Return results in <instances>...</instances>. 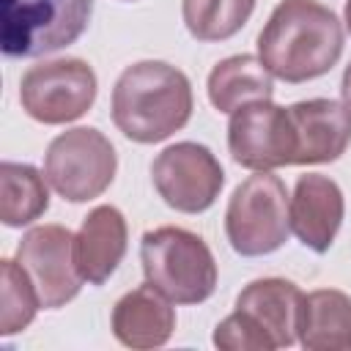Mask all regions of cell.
<instances>
[{"instance_id": "cell-2", "label": "cell", "mask_w": 351, "mask_h": 351, "mask_svg": "<svg viewBox=\"0 0 351 351\" xmlns=\"http://www.w3.org/2000/svg\"><path fill=\"white\" fill-rule=\"evenodd\" d=\"M195 99L189 77L165 60H140L112 88V123L134 143H162L184 129Z\"/></svg>"}, {"instance_id": "cell-7", "label": "cell", "mask_w": 351, "mask_h": 351, "mask_svg": "<svg viewBox=\"0 0 351 351\" xmlns=\"http://www.w3.org/2000/svg\"><path fill=\"white\" fill-rule=\"evenodd\" d=\"M22 110L47 126L82 118L96 101V74L82 58H58L30 66L19 82Z\"/></svg>"}, {"instance_id": "cell-16", "label": "cell", "mask_w": 351, "mask_h": 351, "mask_svg": "<svg viewBox=\"0 0 351 351\" xmlns=\"http://www.w3.org/2000/svg\"><path fill=\"white\" fill-rule=\"evenodd\" d=\"M299 343L307 351L351 348V296L335 288L304 293L299 318Z\"/></svg>"}, {"instance_id": "cell-10", "label": "cell", "mask_w": 351, "mask_h": 351, "mask_svg": "<svg viewBox=\"0 0 351 351\" xmlns=\"http://www.w3.org/2000/svg\"><path fill=\"white\" fill-rule=\"evenodd\" d=\"M16 261L30 274L44 310L63 307L85 282L74 261V233L63 225H38L27 230L16 244Z\"/></svg>"}, {"instance_id": "cell-13", "label": "cell", "mask_w": 351, "mask_h": 351, "mask_svg": "<svg viewBox=\"0 0 351 351\" xmlns=\"http://www.w3.org/2000/svg\"><path fill=\"white\" fill-rule=\"evenodd\" d=\"M302 302L304 293L291 280L261 277L236 296V310L244 313L274 343V348H288L299 340Z\"/></svg>"}, {"instance_id": "cell-20", "label": "cell", "mask_w": 351, "mask_h": 351, "mask_svg": "<svg viewBox=\"0 0 351 351\" xmlns=\"http://www.w3.org/2000/svg\"><path fill=\"white\" fill-rule=\"evenodd\" d=\"M41 299L19 261H3V291H0V335L22 332L38 313Z\"/></svg>"}, {"instance_id": "cell-5", "label": "cell", "mask_w": 351, "mask_h": 351, "mask_svg": "<svg viewBox=\"0 0 351 351\" xmlns=\"http://www.w3.org/2000/svg\"><path fill=\"white\" fill-rule=\"evenodd\" d=\"M225 233L230 247L244 258L280 250L291 233L288 192L271 170H255L244 178L225 208Z\"/></svg>"}, {"instance_id": "cell-18", "label": "cell", "mask_w": 351, "mask_h": 351, "mask_svg": "<svg viewBox=\"0 0 351 351\" xmlns=\"http://www.w3.org/2000/svg\"><path fill=\"white\" fill-rule=\"evenodd\" d=\"M33 165L3 162L0 165V219L8 228L36 222L49 208V192Z\"/></svg>"}, {"instance_id": "cell-15", "label": "cell", "mask_w": 351, "mask_h": 351, "mask_svg": "<svg viewBox=\"0 0 351 351\" xmlns=\"http://www.w3.org/2000/svg\"><path fill=\"white\" fill-rule=\"evenodd\" d=\"M112 335L126 348H159L176 329V310L170 299L151 282L132 288L112 307Z\"/></svg>"}, {"instance_id": "cell-4", "label": "cell", "mask_w": 351, "mask_h": 351, "mask_svg": "<svg viewBox=\"0 0 351 351\" xmlns=\"http://www.w3.org/2000/svg\"><path fill=\"white\" fill-rule=\"evenodd\" d=\"M93 0H0V49L5 58H41L74 44Z\"/></svg>"}, {"instance_id": "cell-12", "label": "cell", "mask_w": 351, "mask_h": 351, "mask_svg": "<svg viewBox=\"0 0 351 351\" xmlns=\"http://www.w3.org/2000/svg\"><path fill=\"white\" fill-rule=\"evenodd\" d=\"M346 203L340 186L321 173H307L299 176L293 195L288 200V219L291 230L296 239L313 250V252H326L343 225Z\"/></svg>"}, {"instance_id": "cell-14", "label": "cell", "mask_w": 351, "mask_h": 351, "mask_svg": "<svg viewBox=\"0 0 351 351\" xmlns=\"http://www.w3.org/2000/svg\"><path fill=\"white\" fill-rule=\"evenodd\" d=\"M126 219L115 206H96L74 233V261L85 282H107L126 255Z\"/></svg>"}, {"instance_id": "cell-22", "label": "cell", "mask_w": 351, "mask_h": 351, "mask_svg": "<svg viewBox=\"0 0 351 351\" xmlns=\"http://www.w3.org/2000/svg\"><path fill=\"white\" fill-rule=\"evenodd\" d=\"M340 93H343V104L351 110V63L343 71V82H340Z\"/></svg>"}, {"instance_id": "cell-8", "label": "cell", "mask_w": 351, "mask_h": 351, "mask_svg": "<svg viewBox=\"0 0 351 351\" xmlns=\"http://www.w3.org/2000/svg\"><path fill=\"white\" fill-rule=\"evenodd\" d=\"M151 178L159 197L181 211L200 214L214 206L225 184V170L219 159L200 143L184 140L167 145L151 165Z\"/></svg>"}, {"instance_id": "cell-21", "label": "cell", "mask_w": 351, "mask_h": 351, "mask_svg": "<svg viewBox=\"0 0 351 351\" xmlns=\"http://www.w3.org/2000/svg\"><path fill=\"white\" fill-rule=\"evenodd\" d=\"M214 346L228 351H274V343L239 310L222 318L214 329Z\"/></svg>"}, {"instance_id": "cell-6", "label": "cell", "mask_w": 351, "mask_h": 351, "mask_svg": "<svg viewBox=\"0 0 351 351\" xmlns=\"http://www.w3.org/2000/svg\"><path fill=\"white\" fill-rule=\"evenodd\" d=\"M115 170V148L93 126H74L60 132L44 154V176L49 186L69 203L99 197L112 184Z\"/></svg>"}, {"instance_id": "cell-19", "label": "cell", "mask_w": 351, "mask_h": 351, "mask_svg": "<svg viewBox=\"0 0 351 351\" xmlns=\"http://www.w3.org/2000/svg\"><path fill=\"white\" fill-rule=\"evenodd\" d=\"M255 11V0H181V16L192 38L225 41L236 36Z\"/></svg>"}, {"instance_id": "cell-1", "label": "cell", "mask_w": 351, "mask_h": 351, "mask_svg": "<svg viewBox=\"0 0 351 351\" xmlns=\"http://www.w3.org/2000/svg\"><path fill=\"white\" fill-rule=\"evenodd\" d=\"M343 55V25L318 0H282L258 36V58L282 82L326 74Z\"/></svg>"}, {"instance_id": "cell-9", "label": "cell", "mask_w": 351, "mask_h": 351, "mask_svg": "<svg viewBox=\"0 0 351 351\" xmlns=\"http://www.w3.org/2000/svg\"><path fill=\"white\" fill-rule=\"evenodd\" d=\"M228 148L233 162L247 170H277L293 165L296 134L288 107L266 101H250L230 112Z\"/></svg>"}, {"instance_id": "cell-23", "label": "cell", "mask_w": 351, "mask_h": 351, "mask_svg": "<svg viewBox=\"0 0 351 351\" xmlns=\"http://www.w3.org/2000/svg\"><path fill=\"white\" fill-rule=\"evenodd\" d=\"M346 27L351 33V0H346Z\"/></svg>"}, {"instance_id": "cell-3", "label": "cell", "mask_w": 351, "mask_h": 351, "mask_svg": "<svg viewBox=\"0 0 351 351\" xmlns=\"http://www.w3.org/2000/svg\"><path fill=\"white\" fill-rule=\"evenodd\" d=\"M140 261L145 282L173 304H200L217 288V261L208 244L186 228L165 225L145 230Z\"/></svg>"}, {"instance_id": "cell-17", "label": "cell", "mask_w": 351, "mask_h": 351, "mask_svg": "<svg viewBox=\"0 0 351 351\" xmlns=\"http://www.w3.org/2000/svg\"><path fill=\"white\" fill-rule=\"evenodd\" d=\"M271 93V71L255 55H230L208 74V101L219 112H236L250 101H266Z\"/></svg>"}, {"instance_id": "cell-11", "label": "cell", "mask_w": 351, "mask_h": 351, "mask_svg": "<svg viewBox=\"0 0 351 351\" xmlns=\"http://www.w3.org/2000/svg\"><path fill=\"white\" fill-rule=\"evenodd\" d=\"M296 156L293 165H324L346 154L351 143V110L335 99H307L288 107Z\"/></svg>"}]
</instances>
